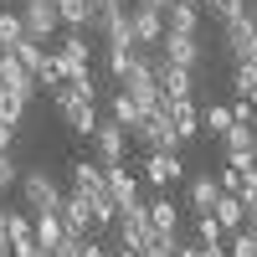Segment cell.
<instances>
[{"label":"cell","instance_id":"6da1fadb","mask_svg":"<svg viewBox=\"0 0 257 257\" xmlns=\"http://www.w3.org/2000/svg\"><path fill=\"white\" fill-rule=\"evenodd\" d=\"M134 144H144L149 155H180V134H175V123H170V113H165V103L155 113H144V123L134 128Z\"/></svg>","mask_w":257,"mask_h":257},{"label":"cell","instance_id":"7a4b0ae2","mask_svg":"<svg viewBox=\"0 0 257 257\" xmlns=\"http://www.w3.org/2000/svg\"><path fill=\"white\" fill-rule=\"evenodd\" d=\"M21 201H26L31 216H47V211L62 216V190H57V180L47 170H21Z\"/></svg>","mask_w":257,"mask_h":257},{"label":"cell","instance_id":"3957f363","mask_svg":"<svg viewBox=\"0 0 257 257\" xmlns=\"http://www.w3.org/2000/svg\"><path fill=\"white\" fill-rule=\"evenodd\" d=\"M21 21H26V36L47 47V41L57 36V26H62V16H57V0H26V6H21Z\"/></svg>","mask_w":257,"mask_h":257},{"label":"cell","instance_id":"277c9868","mask_svg":"<svg viewBox=\"0 0 257 257\" xmlns=\"http://www.w3.org/2000/svg\"><path fill=\"white\" fill-rule=\"evenodd\" d=\"M123 144H128V128H118L113 118H98V128H93V155H98L103 170L123 160Z\"/></svg>","mask_w":257,"mask_h":257},{"label":"cell","instance_id":"5b68a950","mask_svg":"<svg viewBox=\"0 0 257 257\" xmlns=\"http://www.w3.org/2000/svg\"><path fill=\"white\" fill-rule=\"evenodd\" d=\"M226 52L237 57V62H257V16H237V21H226Z\"/></svg>","mask_w":257,"mask_h":257},{"label":"cell","instance_id":"8992f818","mask_svg":"<svg viewBox=\"0 0 257 257\" xmlns=\"http://www.w3.org/2000/svg\"><path fill=\"white\" fill-rule=\"evenodd\" d=\"M128 26H134V47H144V52H155L165 41V16L149 6H128Z\"/></svg>","mask_w":257,"mask_h":257},{"label":"cell","instance_id":"52a82bcc","mask_svg":"<svg viewBox=\"0 0 257 257\" xmlns=\"http://www.w3.org/2000/svg\"><path fill=\"white\" fill-rule=\"evenodd\" d=\"M93 31L103 36V47H134V26H128V6L93 16Z\"/></svg>","mask_w":257,"mask_h":257},{"label":"cell","instance_id":"ba28073f","mask_svg":"<svg viewBox=\"0 0 257 257\" xmlns=\"http://www.w3.org/2000/svg\"><path fill=\"white\" fill-rule=\"evenodd\" d=\"M155 231H149V206L144 201H134V206H123L118 211V242L123 247H144Z\"/></svg>","mask_w":257,"mask_h":257},{"label":"cell","instance_id":"9c48e42d","mask_svg":"<svg viewBox=\"0 0 257 257\" xmlns=\"http://www.w3.org/2000/svg\"><path fill=\"white\" fill-rule=\"evenodd\" d=\"M0 88L21 93L26 103L41 93V88H36V77H31V67H26V62H16V52H0Z\"/></svg>","mask_w":257,"mask_h":257},{"label":"cell","instance_id":"30bf717a","mask_svg":"<svg viewBox=\"0 0 257 257\" xmlns=\"http://www.w3.org/2000/svg\"><path fill=\"white\" fill-rule=\"evenodd\" d=\"M72 196H82V201L108 196V175H103L98 160H77V165H72Z\"/></svg>","mask_w":257,"mask_h":257},{"label":"cell","instance_id":"8fae6325","mask_svg":"<svg viewBox=\"0 0 257 257\" xmlns=\"http://www.w3.org/2000/svg\"><path fill=\"white\" fill-rule=\"evenodd\" d=\"M144 180L155 190L175 185V180H185V160L180 155H144Z\"/></svg>","mask_w":257,"mask_h":257},{"label":"cell","instance_id":"7c38bea8","mask_svg":"<svg viewBox=\"0 0 257 257\" xmlns=\"http://www.w3.org/2000/svg\"><path fill=\"white\" fill-rule=\"evenodd\" d=\"M160 52H165L170 62H175V67H190V72H196V62H201V36H185V31H165Z\"/></svg>","mask_w":257,"mask_h":257},{"label":"cell","instance_id":"4fadbf2b","mask_svg":"<svg viewBox=\"0 0 257 257\" xmlns=\"http://www.w3.org/2000/svg\"><path fill=\"white\" fill-rule=\"evenodd\" d=\"M62 221H67V231H77V237H98L93 201H82V196H62Z\"/></svg>","mask_w":257,"mask_h":257},{"label":"cell","instance_id":"5bb4252c","mask_svg":"<svg viewBox=\"0 0 257 257\" xmlns=\"http://www.w3.org/2000/svg\"><path fill=\"white\" fill-rule=\"evenodd\" d=\"M103 175H108V196L118 201V211L139 201V175H134V170H128L123 160H118V165H108V170H103Z\"/></svg>","mask_w":257,"mask_h":257},{"label":"cell","instance_id":"9a60e30c","mask_svg":"<svg viewBox=\"0 0 257 257\" xmlns=\"http://www.w3.org/2000/svg\"><path fill=\"white\" fill-rule=\"evenodd\" d=\"M185 201H190V211H196V216H211V211H216V201H221V185H216V175H190Z\"/></svg>","mask_w":257,"mask_h":257},{"label":"cell","instance_id":"2e32d148","mask_svg":"<svg viewBox=\"0 0 257 257\" xmlns=\"http://www.w3.org/2000/svg\"><path fill=\"white\" fill-rule=\"evenodd\" d=\"M98 98H77L72 108H62V123L72 128V134H82V139H93V128H98Z\"/></svg>","mask_w":257,"mask_h":257},{"label":"cell","instance_id":"e0dca14e","mask_svg":"<svg viewBox=\"0 0 257 257\" xmlns=\"http://www.w3.org/2000/svg\"><path fill=\"white\" fill-rule=\"evenodd\" d=\"M165 31H185V36H201V6L196 0H175L165 11Z\"/></svg>","mask_w":257,"mask_h":257},{"label":"cell","instance_id":"ac0fdd59","mask_svg":"<svg viewBox=\"0 0 257 257\" xmlns=\"http://www.w3.org/2000/svg\"><path fill=\"white\" fill-rule=\"evenodd\" d=\"M149 231H160V237H180V211H175L170 196L149 201Z\"/></svg>","mask_w":257,"mask_h":257},{"label":"cell","instance_id":"d6986e66","mask_svg":"<svg viewBox=\"0 0 257 257\" xmlns=\"http://www.w3.org/2000/svg\"><path fill=\"white\" fill-rule=\"evenodd\" d=\"M165 113H170V123H175V134L180 139H190L201 128V108H196V98H175V103H165Z\"/></svg>","mask_w":257,"mask_h":257},{"label":"cell","instance_id":"ffe728a7","mask_svg":"<svg viewBox=\"0 0 257 257\" xmlns=\"http://www.w3.org/2000/svg\"><path fill=\"white\" fill-rule=\"evenodd\" d=\"M108 118H113L118 128H128V134H134V128L144 123V108H139V103H134V98H128L123 88H118V93L108 98Z\"/></svg>","mask_w":257,"mask_h":257},{"label":"cell","instance_id":"44dd1931","mask_svg":"<svg viewBox=\"0 0 257 257\" xmlns=\"http://www.w3.org/2000/svg\"><path fill=\"white\" fill-rule=\"evenodd\" d=\"M57 16H62L67 31H88L98 11H93V0H57Z\"/></svg>","mask_w":257,"mask_h":257},{"label":"cell","instance_id":"7402d4cb","mask_svg":"<svg viewBox=\"0 0 257 257\" xmlns=\"http://www.w3.org/2000/svg\"><path fill=\"white\" fill-rule=\"evenodd\" d=\"M211 216H216V221L226 226V237H231V231L247 226V206H242V196H226V190H221V201H216V211H211Z\"/></svg>","mask_w":257,"mask_h":257},{"label":"cell","instance_id":"603a6c76","mask_svg":"<svg viewBox=\"0 0 257 257\" xmlns=\"http://www.w3.org/2000/svg\"><path fill=\"white\" fill-rule=\"evenodd\" d=\"M36 242L47 247V252H57L62 242H67V221H62L57 211H47V216H36Z\"/></svg>","mask_w":257,"mask_h":257},{"label":"cell","instance_id":"cb8c5ba5","mask_svg":"<svg viewBox=\"0 0 257 257\" xmlns=\"http://www.w3.org/2000/svg\"><path fill=\"white\" fill-rule=\"evenodd\" d=\"M103 52H108V72L118 82H128V77L139 72V47H103Z\"/></svg>","mask_w":257,"mask_h":257},{"label":"cell","instance_id":"d4e9b609","mask_svg":"<svg viewBox=\"0 0 257 257\" xmlns=\"http://www.w3.org/2000/svg\"><path fill=\"white\" fill-rule=\"evenodd\" d=\"M26 41V21H21V11H0V52H11Z\"/></svg>","mask_w":257,"mask_h":257},{"label":"cell","instance_id":"484cf974","mask_svg":"<svg viewBox=\"0 0 257 257\" xmlns=\"http://www.w3.org/2000/svg\"><path fill=\"white\" fill-rule=\"evenodd\" d=\"M196 242L201 247H226V226L216 216H196Z\"/></svg>","mask_w":257,"mask_h":257},{"label":"cell","instance_id":"4316f807","mask_svg":"<svg viewBox=\"0 0 257 257\" xmlns=\"http://www.w3.org/2000/svg\"><path fill=\"white\" fill-rule=\"evenodd\" d=\"M21 118H26V98H21V93H11V88H0V123H21Z\"/></svg>","mask_w":257,"mask_h":257},{"label":"cell","instance_id":"83f0119b","mask_svg":"<svg viewBox=\"0 0 257 257\" xmlns=\"http://www.w3.org/2000/svg\"><path fill=\"white\" fill-rule=\"evenodd\" d=\"M201 123H206V128H211V134H216V139H221V134H226V128H231V123H237V118H231V103H211V108L201 113Z\"/></svg>","mask_w":257,"mask_h":257},{"label":"cell","instance_id":"f1b7e54d","mask_svg":"<svg viewBox=\"0 0 257 257\" xmlns=\"http://www.w3.org/2000/svg\"><path fill=\"white\" fill-rule=\"evenodd\" d=\"M216 185L226 190V196H242V190L252 185V175H242L237 165H221V170H216Z\"/></svg>","mask_w":257,"mask_h":257},{"label":"cell","instance_id":"f546056e","mask_svg":"<svg viewBox=\"0 0 257 257\" xmlns=\"http://www.w3.org/2000/svg\"><path fill=\"white\" fill-rule=\"evenodd\" d=\"M206 11L216 16L221 26H226V21H237V16H247V0H206Z\"/></svg>","mask_w":257,"mask_h":257},{"label":"cell","instance_id":"4dcf8cb0","mask_svg":"<svg viewBox=\"0 0 257 257\" xmlns=\"http://www.w3.org/2000/svg\"><path fill=\"white\" fill-rule=\"evenodd\" d=\"M231 88H237L242 98L257 88V62H237V72H231Z\"/></svg>","mask_w":257,"mask_h":257},{"label":"cell","instance_id":"1f68e13d","mask_svg":"<svg viewBox=\"0 0 257 257\" xmlns=\"http://www.w3.org/2000/svg\"><path fill=\"white\" fill-rule=\"evenodd\" d=\"M226 252L231 257H257V237L242 226V231H231V242H226Z\"/></svg>","mask_w":257,"mask_h":257},{"label":"cell","instance_id":"d6a6232c","mask_svg":"<svg viewBox=\"0 0 257 257\" xmlns=\"http://www.w3.org/2000/svg\"><path fill=\"white\" fill-rule=\"evenodd\" d=\"M31 216H26V211H11V216H6V237H31Z\"/></svg>","mask_w":257,"mask_h":257},{"label":"cell","instance_id":"836d02e7","mask_svg":"<svg viewBox=\"0 0 257 257\" xmlns=\"http://www.w3.org/2000/svg\"><path fill=\"white\" fill-rule=\"evenodd\" d=\"M11 52H16V62H26V67H36V62H41V52H47V47L26 36V41H21V47H11Z\"/></svg>","mask_w":257,"mask_h":257},{"label":"cell","instance_id":"e575fe53","mask_svg":"<svg viewBox=\"0 0 257 257\" xmlns=\"http://www.w3.org/2000/svg\"><path fill=\"white\" fill-rule=\"evenodd\" d=\"M11 185H21V170L11 155H0V190H11Z\"/></svg>","mask_w":257,"mask_h":257},{"label":"cell","instance_id":"d590c367","mask_svg":"<svg viewBox=\"0 0 257 257\" xmlns=\"http://www.w3.org/2000/svg\"><path fill=\"white\" fill-rule=\"evenodd\" d=\"M11 252H16V257H36V252H41L36 231H31V237H11Z\"/></svg>","mask_w":257,"mask_h":257},{"label":"cell","instance_id":"8d00e7d4","mask_svg":"<svg viewBox=\"0 0 257 257\" xmlns=\"http://www.w3.org/2000/svg\"><path fill=\"white\" fill-rule=\"evenodd\" d=\"M77 257H113V252L103 247L98 237H82V242H77Z\"/></svg>","mask_w":257,"mask_h":257},{"label":"cell","instance_id":"74e56055","mask_svg":"<svg viewBox=\"0 0 257 257\" xmlns=\"http://www.w3.org/2000/svg\"><path fill=\"white\" fill-rule=\"evenodd\" d=\"M231 118H237V123H257V108L247 98H237V103H231Z\"/></svg>","mask_w":257,"mask_h":257},{"label":"cell","instance_id":"f35d334b","mask_svg":"<svg viewBox=\"0 0 257 257\" xmlns=\"http://www.w3.org/2000/svg\"><path fill=\"white\" fill-rule=\"evenodd\" d=\"M175 257H211V247H201V242H180Z\"/></svg>","mask_w":257,"mask_h":257},{"label":"cell","instance_id":"ab89813d","mask_svg":"<svg viewBox=\"0 0 257 257\" xmlns=\"http://www.w3.org/2000/svg\"><path fill=\"white\" fill-rule=\"evenodd\" d=\"M11 144H16V128H11V123H0V155H11Z\"/></svg>","mask_w":257,"mask_h":257},{"label":"cell","instance_id":"60d3db41","mask_svg":"<svg viewBox=\"0 0 257 257\" xmlns=\"http://www.w3.org/2000/svg\"><path fill=\"white\" fill-rule=\"evenodd\" d=\"M242 206H247V211H257V180H252V185L242 190Z\"/></svg>","mask_w":257,"mask_h":257},{"label":"cell","instance_id":"b9f144b4","mask_svg":"<svg viewBox=\"0 0 257 257\" xmlns=\"http://www.w3.org/2000/svg\"><path fill=\"white\" fill-rule=\"evenodd\" d=\"M118 6H123V0H93V11H98V16H103V11H118Z\"/></svg>","mask_w":257,"mask_h":257},{"label":"cell","instance_id":"7bdbcfd3","mask_svg":"<svg viewBox=\"0 0 257 257\" xmlns=\"http://www.w3.org/2000/svg\"><path fill=\"white\" fill-rule=\"evenodd\" d=\"M113 257H144V252H139V247H118Z\"/></svg>","mask_w":257,"mask_h":257},{"label":"cell","instance_id":"ee69618b","mask_svg":"<svg viewBox=\"0 0 257 257\" xmlns=\"http://www.w3.org/2000/svg\"><path fill=\"white\" fill-rule=\"evenodd\" d=\"M247 231H252V237H257V211H247Z\"/></svg>","mask_w":257,"mask_h":257},{"label":"cell","instance_id":"f6af8a7d","mask_svg":"<svg viewBox=\"0 0 257 257\" xmlns=\"http://www.w3.org/2000/svg\"><path fill=\"white\" fill-rule=\"evenodd\" d=\"M0 257H16V252H11V242H0Z\"/></svg>","mask_w":257,"mask_h":257},{"label":"cell","instance_id":"bcb514c9","mask_svg":"<svg viewBox=\"0 0 257 257\" xmlns=\"http://www.w3.org/2000/svg\"><path fill=\"white\" fill-rule=\"evenodd\" d=\"M247 103H252V108H257V88H252V93H247Z\"/></svg>","mask_w":257,"mask_h":257},{"label":"cell","instance_id":"7dc6e473","mask_svg":"<svg viewBox=\"0 0 257 257\" xmlns=\"http://www.w3.org/2000/svg\"><path fill=\"white\" fill-rule=\"evenodd\" d=\"M36 257H52V252H47V247H41V252H36Z\"/></svg>","mask_w":257,"mask_h":257},{"label":"cell","instance_id":"c3c4849f","mask_svg":"<svg viewBox=\"0 0 257 257\" xmlns=\"http://www.w3.org/2000/svg\"><path fill=\"white\" fill-rule=\"evenodd\" d=\"M123 6H139V0H123Z\"/></svg>","mask_w":257,"mask_h":257},{"label":"cell","instance_id":"681fc988","mask_svg":"<svg viewBox=\"0 0 257 257\" xmlns=\"http://www.w3.org/2000/svg\"><path fill=\"white\" fill-rule=\"evenodd\" d=\"M196 6H206V0H196Z\"/></svg>","mask_w":257,"mask_h":257},{"label":"cell","instance_id":"f907efd6","mask_svg":"<svg viewBox=\"0 0 257 257\" xmlns=\"http://www.w3.org/2000/svg\"><path fill=\"white\" fill-rule=\"evenodd\" d=\"M252 6H257V0H252Z\"/></svg>","mask_w":257,"mask_h":257}]
</instances>
